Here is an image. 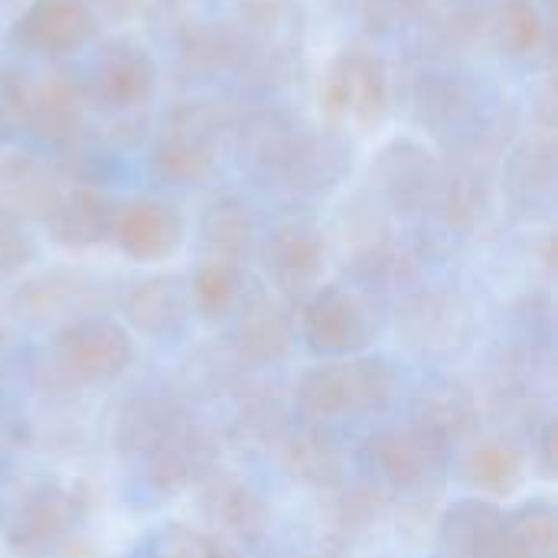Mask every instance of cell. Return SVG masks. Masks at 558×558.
<instances>
[{
  "label": "cell",
  "mask_w": 558,
  "mask_h": 558,
  "mask_svg": "<svg viewBox=\"0 0 558 558\" xmlns=\"http://www.w3.org/2000/svg\"><path fill=\"white\" fill-rule=\"evenodd\" d=\"M399 396V373L379 353L320 360L294 383V409L307 425H337L386 412Z\"/></svg>",
  "instance_id": "obj_1"
},
{
  "label": "cell",
  "mask_w": 558,
  "mask_h": 558,
  "mask_svg": "<svg viewBox=\"0 0 558 558\" xmlns=\"http://www.w3.org/2000/svg\"><path fill=\"white\" fill-rule=\"evenodd\" d=\"M52 360L75 386H111L134 363V337L108 314H82L52 330Z\"/></svg>",
  "instance_id": "obj_2"
},
{
  "label": "cell",
  "mask_w": 558,
  "mask_h": 558,
  "mask_svg": "<svg viewBox=\"0 0 558 558\" xmlns=\"http://www.w3.org/2000/svg\"><path fill=\"white\" fill-rule=\"evenodd\" d=\"M85 494L78 487L43 481L23 490L7 513L3 543L16 558H49L75 539L85 520Z\"/></svg>",
  "instance_id": "obj_3"
},
{
  "label": "cell",
  "mask_w": 558,
  "mask_h": 558,
  "mask_svg": "<svg viewBox=\"0 0 558 558\" xmlns=\"http://www.w3.org/2000/svg\"><path fill=\"white\" fill-rule=\"evenodd\" d=\"M320 108L337 124L376 128L392 108L389 65L376 49L350 46L340 49L320 78Z\"/></svg>",
  "instance_id": "obj_4"
},
{
  "label": "cell",
  "mask_w": 558,
  "mask_h": 558,
  "mask_svg": "<svg viewBox=\"0 0 558 558\" xmlns=\"http://www.w3.org/2000/svg\"><path fill=\"white\" fill-rule=\"evenodd\" d=\"M0 98L33 137L62 144L78 134L85 114L82 85L69 72H20L0 69Z\"/></svg>",
  "instance_id": "obj_5"
},
{
  "label": "cell",
  "mask_w": 558,
  "mask_h": 558,
  "mask_svg": "<svg viewBox=\"0 0 558 558\" xmlns=\"http://www.w3.org/2000/svg\"><path fill=\"white\" fill-rule=\"evenodd\" d=\"M294 333H301L314 356L343 360L366 353L379 337V324L363 294L343 284H320L301 301Z\"/></svg>",
  "instance_id": "obj_6"
},
{
  "label": "cell",
  "mask_w": 558,
  "mask_h": 558,
  "mask_svg": "<svg viewBox=\"0 0 558 558\" xmlns=\"http://www.w3.org/2000/svg\"><path fill=\"white\" fill-rule=\"evenodd\" d=\"M399 340L425 360L458 356L474 343L477 317L464 294L448 288H432L409 294L396 314Z\"/></svg>",
  "instance_id": "obj_7"
},
{
  "label": "cell",
  "mask_w": 558,
  "mask_h": 558,
  "mask_svg": "<svg viewBox=\"0 0 558 558\" xmlns=\"http://www.w3.org/2000/svg\"><path fill=\"white\" fill-rule=\"evenodd\" d=\"M154 88H157V62L150 49L134 36H114L98 49L88 69V82L82 85V95L85 105L92 101L98 111L124 114L147 105Z\"/></svg>",
  "instance_id": "obj_8"
},
{
  "label": "cell",
  "mask_w": 558,
  "mask_h": 558,
  "mask_svg": "<svg viewBox=\"0 0 558 558\" xmlns=\"http://www.w3.org/2000/svg\"><path fill=\"white\" fill-rule=\"evenodd\" d=\"M216 471H219V438L209 428L196 425L193 418H183L170 435H163L141 458L144 484L160 497L196 490Z\"/></svg>",
  "instance_id": "obj_9"
},
{
  "label": "cell",
  "mask_w": 558,
  "mask_h": 558,
  "mask_svg": "<svg viewBox=\"0 0 558 558\" xmlns=\"http://www.w3.org/2000/svg\"><path fill=\"white\" fill-rule=\"evenodd\" d=\"M199 490V513L209 526V536L222 546H262L271 533V504L258 487L235 474L216 471Z\"/></svg>",
  "instance_id": "obj_10"
},
{
  "label": "cell",
  "mask_w": 558,
  "mask_h": 558,
  "mask_svg": "<svg viewBox=\"0 0 558 558\" xmlns=\"http://www.w3.org/2000/svg\"><path fill=\"white\" fill-rule=\"evenodd\" d=\"M262 271L271 281L275 294L304 301L324 284L327 268V239L311 222H281L258 248Z\"/></svg>",
  "instance_id": "obj_11"
},
{
  "label": "cell",
  "mask_w": 558,
  "mask_h": 558,
  "mask_svg": "<svg viewBox=\"0 0 558 558\" xmlns=\"http://www.w3.org/2000/svg\"><path fill=\"white\" fill-rule=\"evenodd\" d=\"M186 239L183 213L160 196H134L114 209L111 242L141 265H160L180 252Z\"/></svg>",
  "instance_id": "obj_12"
},
{
  "label": "cell",
  "mask_w": 558,
  "mask_h": 558,
  "mask_svg": "<svg viewBox=\"0 0 558 558\" xmlns=\"http://www.w3.org/2000/svg\"><path fill=\"white\" fill-rule=\"evenodd\" d=\"M98 33L92 0H29L13 23L10 39L36 56H72Z\"/></svg>",
  "instance_id": "obj_13"
},
{
  "label": "cell",
  "mask_w": 558,
  "mask_h": 558,
  "mask_svg": "<svg viewBox=\"0 0 558 558\" xmlns=\"http://www.w3.org/2000/svg\"><path fill=\"white\" fill-rule=\"evenodd\" d=\"M258 163L275 183H284L301 193H317L333 183L350 167V147L337 137H317V134H301V137H278L258 154Z\"/></svg>",
  "instance_id": "obj_14"
},
{
  "label": "cell",
  "mask_w": 558,
  "mask_h": 558,
  "mask_svg": "<svg viewBox=\"0 0 558 558\" xmlns=\"http://www.w3.org/2000/svg\"><path fill=\"white\" fill-rule=\"evenodd\" d=\"M235 330H232V353L239 366L248 369H265L278 360H284L294 347V320L284 311V304L265 291V288H248L235 307Z\"/></svg>",
  "instance_id": "obj_15"
},
{
  "label": "cell",
  "mask_w": 558,
  "mask_h": 558,
  "mask_svg": "<svg viewBox=\"0 0 558 558\" xmlns=\"http://www.w3.org/2000/svg\"><path fill=\"white\" fill-rule=\"evenodd\" d=\"M363 454L376 477L396 490H418L432 484L448 461L415 425H386L373 432L363 445Z\"/></svg>",
  "instance_id": "obj_16"
},
{
  "label": "cell",
  "mask_w": 558,
  "mask_h": 558,
  "mask_svg": "<svg viewBox=\"0 0 558 558\" xmlns=\"http://www.w3.org/2000/svg\"><path fill=\"white\" fill-rule=\"evenodd\" d=\"M213 167L216 144L206 114L199 108H180L150 147V170L173 186H190L206 180Z\"/></svg>",
  "instance_id": "obj_17"
},
{
  "label": "cell",
  "mask_w": 558,
  "mask_h": 558,
  "mask_svg": "<svg viewBox=\"0 0 558 558\" xmlns=\"http://www.w3.org/2000/svg\"><path fill=\"white\" fill-rule=\"evenodd\" d=\"M409 425H415L448 458L481 425L477 396L461 379H435L415 396Z\"/></svg>",
  "instance_id": "obj_18"
},
{
  "label": "cell",
  "mask_w": 558,
  "mask_h": 558,
  "mask_svg": "<svg viewBox=\"0 0 558 558\" xmlns=\"http://www.w3.org/2000/svg\"><path fill=\"white\" fill-rule=\"evenodd\" d=\"M373 173H376L379 190L389 199V206L405 216L428 209L441 190V170H438L435 157L409 137L386 144L379 150V160L373 163Z\"/></svg>",
  "instance_id": "obj_19"
},
{
  "label": "cell",
  "mask_w": 558,
  "mask_h": 558,
  "mask_svg": "<svg viewBox=\"0 0 558 558\" xmlns=\"http://www.w3.org/2000/svg\"><path fill=\"white\" fill-rule=\"evenodd\" d=\"M284 474L311 490H340L347 484V454L324 425H294L278 438Z\"/></svg>",
  "instance_id": "obj_20"
},
{
  "label": "cell",
  "mask_w": 558,
  "mask_h": 558,
  "mask_svg": "<svg viewBox=\"0 0 558 558\" xmlns=\"http://www.w3.org/2000/svg\"><path fill=\"white\" fill-rule=\"evenodd\" d=\"M92 281L78 268H49L36 278H26L13 291V314L26 327H62L85 311Z\"/></svg>",
  "instance_id": "obj_21"
},
{
  "label": "cell",
  "mask_w": 558,
  "mask_h": 558,
  "mask_svg": "<svg viewBox=\"0 0 558 558\" xmlns=\"http://www.w3.org/2000/svg\"><path fill=\"white\" fill-rule=\"evenodd\" d=\"M507 510L487 497H464L445 507L438 543L448 558H497L504 549Z\"/></svg>",
  "instance_id": "obj_22"
},
{
  "label": "cell",
  "mask_w": 558,
  "mask_h": 558,
  "mask_svg": "<svg viewBox=\"0 0 558 558\" xmlns=\"http://www.w3.org/2000/svg\"><path fill=\"white\" fill-rule=\"evenodd\" d=\"M114 209L118 203L101 186L75 183L62 193L46 219L49 239L62 248H95L101 242H111Z\"/></svg>",
  "instance_id": "obj_23"
},
{
  "label": "cell",
  "mask_w": 558,
  "mask_h": 558,
  "mask_svg": "<svg viewBox=\"0 0 558 558\" xmlns=\"http://www.w3.org/2000/svg\"><path fill=\"white\" fill-rule=\"evenodd\" d=\"M190 317V291L180 275H150L134 281L124 294V320L150 337L167 340L186 327Z\"/></svg>",
  "instance_id": "obj_24"
},
{
  "label": "cell",
  "mask_w": 558,
  "mask_h": 558,
  "mask_svg": "<svg viewBox=\"0 0 558 558\" xmlns=\"http://www.w3.org/2000/svg\"><path fill=\"white\" fill-rule=\"evenodd\" d=\"M183 418H190L186 409L167 396L124 399L111 418V448L124 458H144Z\"/></svg>",
  "instance_id": "obj_25"
},
{
  "label": "cell",
  "mask_w": 558,
  "mask_h": 558,
  "mask_svg": "<svg viewBox=\"0 0 558 558\" xmlns=\"http://www.w3.org/2000/svg\"><path fill=\"white\" fill-rule=\"evenodd\" d=\"M556 190V154L553 141L530 137L513 147V154L504 163V193L510 206L523 216H533L539 209H549Z\"/></svg>",
  "instance_id": "obj_26"
},
{
  "label": "cell",
  "mask_w": 558,
  "mask_h": 558,
  "mask_svg": "<svg viewBox=\"0 0 558 558\" xmlns=\"http://www.w3.org/2000/svg\"><path fill=\"white\" fill-rule=\"evenodd\" d=\"M62 183L59 177L26 157V154H3L0 157V203L13 209L20 219H49L56 203L62 199Z\"/></svg>",
  "instance_id": "obj_27"
},
{
  "label": "cell",
  "mask_w": 558,
  "mask_h": 558,
  "mask_svg": "<svg viewBox=\"0 0 558 558\" xmlns=\"http://www.w3.org/2000/svg\"><path fill=\"white\" fill-rule=\"evenodd\" d=\"M199 242L206 258L242 265L258 242V219L242 196H219L199 216Z\"/></svg>",
  "instance_id": "obj_28"
},
{
  "label": "cell",
  "mask_w": 558,
  "mask_h": 558,
  "mask_svg": "<svg viewBox=\"0 0 558 558\" xmlns=\"http://www.w3.org/2000/svg\"><path fill=\"white\" fill-rule=\"evenodd\" d=\"M190 291V311L203 320H226L235 314L242 294H245V275L242 265L226 258H203L186 281Z\"/></svg>",
  "instance_id": "obj_29"
},
{
  "label": "cell",
  "mask_w": 558,
  "mask_h": 558,
  "mask_svg": "<svg viewBox=\"0 0 558 558\" xmlns=\"http://www.w3.org/2000/svg\"><path fill=\"white\" fill-rule=\"evenodd\" d=\"M490 33L517 59H536L549 46V23L536 0H500L490 10Z\"/></svg>",
  "instance_id": "obj_30"
},
{
  "label": "cell",
  "mask_w": 558,
  "mask_h": 558,
  "mask_svg": "<svg viewBox=\"0 0 558 558\" xmlns=\"http://www.w3.org/2000/svg\"><path fill=\"white\" fill-rule=\"evenodd\" d=\"M558 517L549 500H530L507 513L504 549L497 558H556Z\"/></svg>",
  "instance_id": "obj_31"
},
{
  "label": "cell",
  "mask_w": 558,
  "mask_h": 558,
  "mask_svg": "<svg viewBox=\"0 0 558 558\" xmlns=\"http://www.w3.org/2000/svg\"><path fill=\"white\" fill-rule=\"evenodd\" d=\"M523 474H526V458L507 441H481L464 458V484L487 500L510 497L523 484Z\"/></svg>",
  "instance_id": "obj_32"
},
{
  "label": "cell",
  "mask_w": 558,
  "mask_h": 558,
  "mask_svg": "<svg viewBox=\"0 0 558 558\" xmlns=\"http://www.w3.org/2000/svg\"><path fill=\"white\" fill-rule=\"evenodd\" d=\"M438 203L451 229H474L490 209V180L481 163H464L441 177Z\"/></svg>",
  "instance_id": "obj_33"
},
{
  "label": "cell",
  "mask_w": 558,
  "mask_h": 558,
  "mask_svg": "<svg viewBox=\"0 0 558 558\" xmlns=\"http://www.w3.org/2000/svg\"><path fill=\"white\" fill-rule=\"evenodd\" d=\"M216 539L186 523H167L147 533L128 558H209Z\"/></svg>",
  "instance_id": "obj_34"
},
{
  "label": "cell",
  "mask_w": 558,
  "mask_h": 558,
  "mask_svg": "<svg viewBox=\"0 0 558 558\" xmlns=\"http://www.w3.org/2000/svg\"><path fill=\"white\" fill-rule=\"evenodd\" d=\"M232 428L245 441H278L284 435V412L268 392H242V399L235 402Z\"/></svg>",
  "instance_id": "obj_35"
},
{
  "label": "cell",
  "mask_w": 558,
  "mask_h": 558,
  "mask_svg": "<svg viewBox=\"0 0 558 558\" xmlns=\"http://www.w3.org/2000/svg\"><path fill=\"white\" fill-rule=\"evenodd\" d=\"M33 262H36V242L26 229V219H20L13 209L0 203V281L23 275Z\"/></svg>",
  "instance_id": "obj_36"
},
{
  "label": "cell",
  "mask_w": 558,
  "mask_h": 558,
  "mask_svg": "<svg viewBox=\"0 0 558 558\" xmlns=\"http://www.w3.org/2000/svg\"><path fill=\"white\" fill-rule=\"evenodd\" d=\"M533 448H536V461H539V468L553 477L558 468V428H556V418H546L543 425H539V432H536V438H533Z\"/></svg>",
  "instance_id": "obj_37"
},
{
  "label": "cell",
  "mask_w": 558,
  "mask_h": 558,
  "mask_svg": "<svg viewBox=\"0 0 558 558\" xmlns=\"http://www.w3.org/2000/svg\"><path fill=\"white\" fill-rule=\"evenodd\" d=\"M56 558H105L95 546H88V543H78V539H72L69 546H62Z\"/></svg>",
  "instance_id": "obj_38"
},
{
  "label": "cell",
  "mask_w": 558,
  "mask_h": 558,
  "mask_svg": "<svg viewBox=\"0 0 558 558\" xmlns=\"http://www.w3.org/2000/svg\"><path fill=\"white\" fill-rule=\"evenodd\" d=\"M108 13H118V16H131L144 7V0H98Z\"/></svg>",
  "instance_id": "obj_39"
},
{
  "label": "cell",
  "mask_w": 558,
  "mask_h": 558,
  "mask_svg": "<svg viewBox=\"0 0 558 558\" xmlns=\"http://www.w3.org/2000/svg\"><path fill=\"white\" fill-rule=\"evenodd\" d=\"M209 558H245L239 549H232V546H222V543H216L213 546V553H209Z\"/></svg>",
  "instance_id": "obj_40"
},
{
  "label": "cell",
  "mask_w": 558,
  "mask_h": 558,
  "mask_svg": "<svg viewBox=\"0 0 558 558\" xmlns=\"http://www.w3.org/2000/svg\"><path fill=\"white\" fill-rule=\"evenodd\" d=\"M7 468H10V451H7V441L0 438V481H3V474H7Z\"/></svg>",
  "instance_id": "obj_41"
},
{
  "label": "cell",
  "mask_w": 558,
  "mask_h": 558,
  "mask_svg": "<svg viewBox=\"0 0 558 558\" xmlns=\"http://www.w3.org/2000/svg\"><path fill=\"white\" fill-rule=\"evenodd\" d=\"M0 347H3V324H0Z\"/></svg>",
  "instance_id": "obj_42"
},
{
  "label": "cell",
  "mask_w": 558,
  "mask_h": 558,
  "mask_svg": "<svg viewBox=\"0 0 558 558\" xmlns=\"http://www.w3.org/2000/svg\"><path fill=\"white\" fill-rule=\"evenodd\" d=\"M546 3H549V0H546Z\"/></svg>",
  "instance_id": "obj_43"
}]
</instances>
